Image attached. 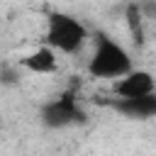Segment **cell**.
I'll list each match as a JSON object with an SVG mask.
<instances>
[{
    "label": "cell",
    "mask_w": 156,
    "mask_h": 156,
    "mask_svg": "<svg viewBox=\"0 0 156 156\" xmlns=\"http://www.w3.org/2000/svg\"><path fill=\"white\" fill-rule=\"evenodd\" d=\"M129 71H132L129 51L115 39H110L107 34L98 32V41H95V51L88 63V73L93 78H122Z\"/></svg>",
    "instance_id": "1"
},
{
    "label": "cell",
    "mask_w": 156,
    "mask_h": 156,
    "mask_svg": "<svg viewBox=\"0 0 156 156\" xmlns=\"http://www.w3.org/2000/svg\"><path fill=\"white\" fill-rule=\"evenodd\" d=\"M46 46L61 54H76L83 41L88 39V29L80 20L66 12H49L46 15Z\"/></svg>",
    "instance_id": "2"
},
{
    "label": "cell",
    "mask_w": 156,
    "mask_h": 156,
    "mask_svg": "<svg viewBox=\"0 0 156 156\" xmlns=\"http://www.w3.org/2000/svg\"><path fill=\"white\" fill-rule=\"evenodd\" d=\"M41 122L51 129H63V127H76V124H85L88 115L85 110L78 105V95L76 90H66L58 98L49 100L41 107Z\"/></svg>",
    "instance_id": "3"
},
{
    "label": "cell",
    "mask_w": 156,
    "mask_h": 156,
    "mask_svg": "<svg viewBox=\"0 0 156 156\" xmlns=\"http://www.w3.org/2000/svg\"><path fill=\"white\" fill-rule=\"evenodd\" d=\"M115 112L129 119H151L156 117V93L139 95V98H115L107 102Z\"/></svg>",
    "instance_id": "4"
},
{
    "label": "cell",
    "mask_w": 156,
    "mask_h": 156,
    "mask_svg": "<svg viewBox=\"0 0 156 156\" xmlns=\"http://www.w3.org/2000/svg\"><path fill=\"white\" fill-rule=\"evenodd\" d=\"M149 93H156V83L149 71H129L127 76H122L115 83L117 98H139V95H149Z\"/></svg>",
    "instance_id": "5"
},
{
    "label": "cell",
    "mask_w": 156,
    "mask_h": 156,
    "mask_svg": "<svg viewBox=\"0 0 156 156\" xmlns=\"http://www.w3.org/2000/svg\"><path fill=\"white\" fill-rule=\"evenodd\" d=\"M20 68H24V71H29V73H39V76L54 73V71L58 68L56 51L49 49V46H39V49H34L32 54H27V56L20 61Z\"/></svg>",
    "instance_id": "6"
},
{
    "label": "cell",
    "mask_w": 156,
    "mask_h": 156,
    "mask_svg": "<svg viewBox=\"0 0 156 156\" xmlns=\"http://www.w3.org/2000/svg\"><path fill=\"white\" fill-rule=\"evenodd\" d=\"M124 20H127V27H129V37L136 46L144 44V12L139 10L136 2H129L127 10H124Z\"/></svg>",
    "instance_id": "7"
},
{
    "label": "cell",
    "mask_w": 156,
    "mask_h": 156,
    "mask_svg": "<svg viewBox=\"0 0 156 156\" xmlns=\"http://www.w3.org/2000/svg\"><path fill=\"white\" fill-rule=\"evenodd\" d=\"M20 83V68L17 66H0V85H17Z\"/></svg>",
    "instance_id": "8"
}]
</instances>
